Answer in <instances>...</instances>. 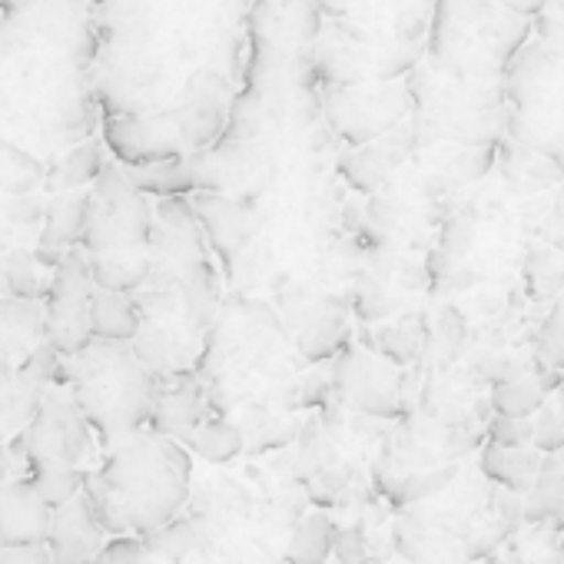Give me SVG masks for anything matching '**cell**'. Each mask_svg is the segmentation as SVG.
Wrapping results in <instances>:
<instances>
[{
    "label": "cell",
    "instance_id": "6da1fadb",
    "mask_svg": "<svg viewBox=\"0 0 564 564\" xmlns=\"http://www.w3.org/2000/svg\"><path fill=\"white\" fill-rule=\"evenodd\" d=\"M252 0H94V97L107 117L170 107L196 74L219 70L242 87Z\"/></svg>",
    "mask_w": 564,
    "mask_h": 564
},
{
    "label": "cell",
    "instance_id": "7a4b0ae2",
    "mask_svg": "<svg viewBox=\"0 0 564 564\" xmlns=\"http://www.w3.org/2000/svg\"><path fill=\"white\" fill-rule=\"evenodd\" d=\"M189 491V455L166 435H127L110 445L100 471H87L84 495L113 534H150L166 524Z\"/></svg>",
    "mask_w": 564,
    "mask_h": 564
},
{
    "label": "cell",
    "instance_id": "3957f363",
    "mask_svg": "<svg viewBox=\"0 0 564 564\" xmlns=\"http://www.w3.org/2000/svg\"><path fill=\"white\" fill-rule=\"evenodd\" d=\"M156 382L160 376L133 352L130 343L90 336L80 352L64 356L61 386L70 389L77 409L107 448L150 422Z\"/></svg>",
    "mask_w": 564,
    "mask_h": 564
},
{
    "label": "cell",
    "instance_id": "277c9868",
    "mask_svg": "<svg viewBox=\"0 0 564 564\" xmlns=\"http://www.w3.org/2000/svg\"><path fill=\"white\" fill-rule=\"evenodd\" d=\"M405 84L415 150L432 143H498L505 133L508 104L501 77H452L432 64H415Z\"/></svg>",
    "mask_w": 564,
    "mask_h": 564
},
{
    "label": "cell",
    "instance_id": "5b68a950",
    "mask_svg": "<svg viewBox=\"0 0 564 564\" xmlns=\"http://www.w3.org/2000/svg\"><path fill=\"white\" fill-rule=\"evenodd\" d=\"M528 37L531 18L511 14L495 0H435L425 54L452 77H501Z\"/></svg>",
    "mask_w": 564,
    "mask_h": 564
},
{
    "label": "cell",
    "instance_id": "8992f818",
    "mask_svg": "<svg viewBox=\"0 0 564 564\" xmlns=\"http://www.w3.org/2000/svg\"><path fill=\"white\" fill-rule=\"evenodd\" d=\"M153 206L140 193L120 163H107L87 189V226L80 249L87 256L150 252Z\"/></svg>",
    "mask_w": 564,
    "mask_h": 564
},
{
    "label": "cell",
    "instance_id": "52a82bcc",
    "mask_svg": "<svg viewBox=\"0 0 564 564\" xmlns=\"http://www.w3.org/2000/svg\"><path fill=\"white\" fill-rule=\"evenodd\" d=\"M94 429L77 409L67 386H51L31 422L8 442L18 475H28L31 468L44 465L87 468L94 462Z\"/></svg>",
    "mask_w": 564,
    "mask_h": 564
},
{
    "label": "cell",
    "instance_id": "ba28073f",
    "mask_svg": "<svg viewBox=\"0 0 564 564\" xmlns=\"http://www.w3.org/2000/svg\"><path fill=\"white\" fill-rule=\"evenodd\" d=\"M319 110L339 140H346L349 147H362L409 120L412 97L405 77L366 80L349 87H319Z\"/></svg>",
    "mask_w": 564,
    "mask_h": 564
},
{
    "label": "cell",
    "instance_id": "9c48e42d",
    "mask_svg": "<svg viewBox=\"0 0 564 564\" xmlns=\"http://www.w3.org/2000/svg\"><path fill=\"white\" fill-rule=\"evenodd\" d=\"M90 296L94 275L80 246H70L67 256L51 269V286L44 296L47 343L61 356H74L90 343Z\"/></svg>",
    "mask_w": 564,
    "mask_h": 564
},
{
    "label": "cell",
    "instance_id": "30bf717a",
    "mask_svg": "<svg viewBox=\"0 0 564 564\" xmlns=\"http://www.w3.org/2000/svg\"><path fill=\"white\" fill-rule=\"evenodd\" d=\"M333 386L339 389V395L366 412V415H382V419H395L402 415V372L395 362L382 359L372 349H356L346 346L336 356V372H333Z\"/></svg>",
    "mask_w": 564,
    "mask_h": 564
},
{
    "label": "cell",
    "instance_id": "8fae6325",
    "mask_svg": "<svg viewBox=\"0 0 564 564\" xmlns=\"http://www.w3.org/2000/svg\"><path fill=\"white\" fill-rule=\"evenodd\" d=\"M193 213L199 219L209 249L223 259L226 272H232L236 256L259 232V213L246 199L219 196V193H193Z\"/></svg>",
    "mask_w": 564,
    "mask_h": 564
},
{
    "label": "cell",
    "instance_id": "7c38bea8",
    "mask_svg": "<svg viewBox=\"0 0 564 564\" xmlns=\"http://www.w3.org/2000/svg\"><path fill=\"white\" fill-rule=\"evenodd\" d=\"M415 153V137H412V123L402 120L399 127L386 130L382 137L356 147L352 153L343 156L339 163V173L346 176V183L359 193H376L382 189L395 173L399 166Z\"/></svg>",
    "mask_w": 564,
    "mask_h": 564
},
{
    "label": "cell",
    "instance_id": "4fadbf2b",
    "mask_svg": "<svg viewBox=\"0 0 564 564\" xmlns=\"http://www.w3.org/2000/svg\"><path fill=\"white\" fill-rule=\"evenodd\" d=\"M47 551L54 564H90L100 547L107 544V528L100 524L90 498L80 491L67 505L54 508L51 531H47Z\"/></svg>",
    "mask_w": 564,
    "mask_h": 564
},
{
    "label": "cell",
    "instance_id": "5bb4252c",
    "mask_svg": "<svg viewBox=\"0 0 564 564\" xmlns=\"http://www.w3.org/2000/svg\"><path fill=\"white\" fill-rule=\"evenodd\" d=\"M206 419V392L189 369L166 372L156 382V399L150 412V432L183 442Z\"/></svg>",
    "mask_w": 564,
    "mask_h": 564
},
{
    "label": "cell",
    "instance_id": "9a60e30c",
    "mask_svg": "<svg viewBox=\"0 0 564 564\" xmlns=\"http://www.w3.org/2000/svg\"><path fill=\"white\" fill-rule=\"evenodd\" d=\"M54 508L41 501L28 475L0 485V544H44Z\"/></svg>",
    "mask_w": 564,
    "mask_h": 564
},
{
    "label": "cell",
    "instance_id": "2e32d148",
    "mask_svg": "<svg viewBox=\"0 0 564 564\" xmlns=\"http://www.w3.org/2000/svg\"><path fill=\"white\" fill-rule=\"evenodd\" d=\"M293 326H296V349L306 362H329L352 339L349 310L339 300H316L296 316Z\"/></svg>",
    "mask_w": 564,
    "mask_h": 564
},
{
    "label": "cell",
    "instance_id": "e0dca14e",
    "mask_svg": "<svg viewBox=\"0 0 564 564\" xmlns=\"http://www.w3.org/2000/svg\"><path fill=\"white\" fill-rule=\"evenodd\" d=\"M41 343H47L44 300H18L0 293V359L18 366Z\"/></svg>",
    "mask_w": 564,
    "mask_h": 564
},
{
    "label": "cell",
    "instance_id": "ac0fdd59",
    "mask_svg": "<svg viewBox=\"0 0 564 564\" xmlns=\"http://www.w3.org/2000/svg\"><path fill=\"white\" fill-rule=\"evenodd\" d=\"M495 163L501 166L508 186L511 189H521V193H541V189H547V186H554V183L564 180V173L547 156H541L531 147L514 143L505 133L495 143Z\"/></svg>",
    "mask_w": 564,
    "mask_h": 564
},
{
    "label": "cell",
    "instance_id": "d6986e66",
    "mask_svg": "<svg viewBox=\"0 0 564 564\" xmlns=\"http://www.w3.org/2000/svg\"><path fill=\"white\" fill-rule=\"evenodd\" d=\"M87 226V189H67V193H54L47 199V213L37 232V246H51V249H70L80 246Z\"/></svg>",
    "mask_w": 564,
    "mask_h": 564
},
{
    "label": "cell",
    "instance_id": "ffe728a7",
    "mask_svg": "<svg viewBox=\"0 0 564 564\" xmlns=\"http://www.w3.org/2000/svg\"><path fill=\"white\" fill-rule=\"evenodd\" d=\"M107 166V156H104V140H80L74 143L64 156H57L47 173H44V189L54 196V193H67V189H80V186H90L100 170Z\"/></svg>",
    "mask_w": 564,
    "mask_h": 564
},
{
    "label": "cell",
    "instance_id": "44dd1931",
    "mask_svg": "<svg viewBox=\"0 0 564 564\" xmlns=\"http://www.w3.org/2000/svg\"><path fill=\"white\" fill-rule=\"evenodd\" d=\"M127 180L147 193V196H193L196 193V180H193V163L189 153L186 156H163V160H150V163H133L123 166Z\"/></svg>",
    "mask_w": 564,
    "mask_h": 564
},
{
    "label": "cell",
    "instance_id": "7402d4cb",
    "mask_svg": "<svg viewBox=\"0 0 564 564\" xmlns=\"http://www.w3.org/2000/svg\"><path fill=\"white\" fill-rule=\"evenodd\" d=\"M137 329H140V306H137L133 293H117V290L94 286V296H90V336L130 343L137 336Z\"/></svg>",
    "mask_w": 564,
    "mask_h": 564
},
{
    "label": "cell",
    "instance_id": "603a6c76",
    "mask_svg": "<svg viewBox=\"0 0 564 564\" xmlns=\"http://www.w3.org/2000/svg\"><path fill=\"white\" fill-rule=\"evenodd\" d=\"M538 465H541V452L534 445L505 448V445L488 442L485 452H481V471H485V478H491L495 485H501L508 491H524L534 481Z\"/></svg>",
    "mask_w": 564,
    "mask_h": 564
},
{
    "label": "cell",
    "instance_id": "cb8c5ba5",
    "mask_svg": "<svg viewBox=\"0 0 564 564\" xmlns=\"http://www.w3.org/2000/svg\"><path fill=\"white\" fill-rule=\"evenodd\" d=\"M0 282L4 293L18 300H44L51 286V269L34 259L28 246H18L4 256V269H0Z\"/></svg>",
    "mask_w": 564,
    "mask_h": 564
},
{
    "label": "cell",
    "instance_id": "d4e9b609",
    "mask_svg": "<svg viewBox=\"0 0 564 564\" xmlns=\"http://www.w3.org/2000/svg\"><path fill=\"white\" fill-rule=\"evenodd\" d=\"M544 389L534 376V362L528 372L514 376V379H505V382H495L491 386V409L495 415H514V419H531L541 402H544Z\"/></svg>",
    "mask_w": 564,
    "mask_h": 564
},
{
    "label": "cell",
    "instance_id": "484cf974",
    "mask_svg": "<svg viewBox=\"0 0 564 564\" xmlns=\"http://www.w3.org/2000/svg\"><path fill=\"white\" fill-rule=\"evenodd\" d=\"M524 290L534 303H554L564 286V256L561 249H531L521 269Z\"/></svg>",
    "mask_w": 564,
    "mask_h": 564
},
{
    "label": "cell",
    "instance_id": "4316f807",
    "mask_svg": "<svg viewBox=\"0 0 564 564\" xmlns=\"http://www.w3.org/2000/svg\"><path fill=\"white\" fill-rule=\"evenodd\" d=\"M183 445H186L189 452H196L199 458L223 465V462H229V458H236V455L242 452V432H239L232 422H226V419H209V422L203 419V422L183 438Z\"/></svg>",
    "mask_w": 564,
    "mask_h": 564
},
{
    "label": "cell",
    "instance_id": "83f0119b",
    "mask_svg": "<svg viewBox=\"0 0 564 564\" xmlns=\"http://www.w3.org/2000/svg\"><path fill=\"white\" fill-rule=\"evenodd\" d=\"M528 488H531L528 505H524L528 521L561 518L564 514V471H561V465H557L554 455H547L538 465V475H534V481Z\"/></svg>",
    "mask_w": 564,
    "mask_h": 564
},
{
    "label": "cell",
    "instance_id": "f1b7e54d",
    "mask_svg": "<svg viewBox=\"0 0 564 564\" xmlns=\"http://www.w3.org/2000/svg\"><path fill=\"white\" fill-rule=\"evenodd\" d=\"M369 349L379 352L382 359L395 362V366H409L419 359L422 352V329L412 319H399V323H382L376 326V333L366 336Z\"/></svg>",
    "mask_w": 564,
    "mask_h": 564
},
{
    "label": "cell",
    "instance_id": "f546056e",
    "mask_svg": "<svg viewBox=\"0 0 564 564\" xmlns=\"http://www.w3.org/2000/svg\"><path fill=\"white\" fill-rule=\"evenodd\" d=\"M28 481L34 485V491L41 495L44 505L61 508L70 498H77L87 485V468L77 465H44V468H31Z\"/></svg>",
    "mask_w": 564,
    "mask_h": 564
},
{
    "label": "cell",
    "instance_id": "4dcf8cb0",
    "mask_svg": "<svg viewBox=\"0 0 564 564\" xmlns=\"http://www.w3.org/2000/svg\"><path fill=\"white\" fill-rule=\"evenodd\" d=\"M333 538H336V524L326 514H310L293 541H290V564H326V557L333 554Z\"/></svg>",
    "mask_w": 564,
    "mask_h": 564
},
{
    "label": "cell",
    "instance_id": "1f68e13d",
    "mask_svg": "<svg viewBox=\"0 0 564 564\" xmlns=\"http://www.w3.org/2000/svg\"><path fill=\"white\" fill-rule=\"evenodd\" d=\"M534 448L544 455H554L557 448H564V382L544 395L541 409L534 412Z\"/></svg>",
    "mask_w": 564,
    "mask_h": 564
},
{
    "label": "cell",
    "instance_id": "d6a6232c",
    "mask_svg": "<svg viewBox=\"0 0 564 564\" xmlns=\"http://www.w3.org/2000/svg\"><path fill=\"white\" fill-rule=\"evenodd\" d=\"M147 547L160 557H183L189 547H193V528L189 521H180V518H170L166 524H160L156 531L143 534Z\"/></svg>",
    "mask_w": 564,
    "mask_h": 564
},
{
    "label": "cell",
    "instance_id": "836d02e7",
    "mask_svg": "<svg viewBox=\"0 0 564 564\" xmlns=\"http://www.w3.org/2000/svg\"><path fill=\"white\" fill-rule=\"evenodd\" d=\"M538 359L564 372V306L554 300L547 319L541 323L538 333Z\"/></svg>",
    "mask_w": 564,
    "mask_h": 564
},
{
    "label": "cell",
    "instance_id": "e575fe53",
    "mask_svg": "<svg viewBox=\"0 0 564 564\" xmlns=\"http://www.w3.org/2000/svg\"><path fill=\"white\" fill-rule=\"evenodd\" d=\"M488 442L505 445V448H524L534 442V422L514 419V415H495L488 425Z\"/></svg>",
    "mask_w": 564,
    "mask_h": 564
},
{
    "label": "cell",
    "instance_id": "d590c367",
    "mask_svg": "<svg viewBox=\"0 0 564 564\" xmlns=\"http://www.w3.org/2000/svg\"><path fill=\"white\" fill-rule=\"evenodd\" d=\"M531 34L547 44L564 47V0H547V4L531 18Z\"/></svg>",
    "mask_w": 564,
    "mask_h": 564
},
{
    "label": "cell",
    "instance_id": "8d00e7d4",
    "mask_svg": "<svg viewBox=\"0 0 564 564\" xmlns=\"http://www.w3.org/2000/svg\"><path fill=\"white\" fill-rule=\"evenodd\" d=\"M90 564H143V544L137 538H113Z\"/></svg>",
    "mask_w": 564,
    "mask_h": 564
},
{
    "label": "cell",
    "instance_id": "74e56055",
    "mask_svg": "<svg viewBox=\"0 0 564 564\" xmlns=\"http://www.w3.org/2000/svg\"><path fill=\"white\" fill-rule=\"evenodd\" d=\"M333 551L339 554L343 564H366L369 561V551H366V534L362 528H346V531H336L333 538Z\"/></svg>",
    "mask_w": 564,
    "mask_h": 564
},
{
    "label": "cell",
    "instance_id": "f35d334b",
    "mask_svg": "<svg viewBox=\"0 0 564 564\" xmlns=\"http://www.w3.org/2000/svg\"><path fill=\"white\" fill-rule=\"evenodd\" d=\"M0 564H54L47 544H0Z\"/></svg>",
    "mask_w": 564,
    "mask_h": 564
},
{
    "label": "cell",
    "instance_id": "ab89813d",
    "mask_svg": "<svg viewBox=\"0 0 564 564\" xmlns=\"http://www.w3.org/2000/svg\"><path fill=\"white\" fill-rule=\"evenodd\" d=\"M547 239H551L554 249H564V189H561L557 199H554L551 223H547Z\"/></svg>",
    "mask_w": 564,
    "mask_h": 564
},
{
    "label": "cell",
    "instance_id": "60d3db41",
    "mask_svg": "<svg viewBox=\"0 0 564 564\" xmlns=\"http://www.w3.org/2000/svg\"><path fill=\"white\" fill-rule=\"evenodd\" d=\"M495 4L511 11V14H521V18H534L547 4V0H495Z\"/></svg>",
    "mask_w": 564,
    "mask_h": 564
},
{
    "label": "cell",
    "instance_id": "b9f144b4",
    "mask_svg": "<svg viewBox=\"0 0 564 564\" xmlns=\"http://www.w3.org/2000/svg\"><path fill=\"white\" fill-rule=\"evenodd\" d=\"M18 471H14V458H11V452H8V442H0V485H4L8 478H14Z\"/></svg>",
    "mask_w": 564,
    "mask_h": 564
},
{
    "label": "cell",
    "instance_id": "7bdbcfd3",
    "mask_svg": "<svg viewBox=\"0 0 564 564\" xmlns=\"http://www.w3.org/2000/svg\"><path fill=\"white\" fill-rule=\"evenodd\" d=\"M554 458H557V465H561V471H564V448H557V452H554Z\"/></svg>",
    "mask_w": 564,
    "mask_h": 564
},
{
    "label": "cell",
    "instance_id": "ee69618b",
    "mask_svg": "<svg viewBox=\"0 0 564 564\" xmlns=\"http://www.w3.org/2000/svg\"><path fill=\"white\" fill-rule=\"evenodd\" d=\"M557 303H561V306H564V286H561V296H557Z\"/></svg>",
    "mask_w": 564,
    "mask_h": 564
},
{
    "label": "cell",
    "instance_id": "f6af8a7d",
    "mask_svg": "<svg viewBox=\"0 0 564 564\" xmlns=\"http://www.w3.org/2000/svg\"><path fill=\"white\" fill-rule=\"evenodd\" d=\"M488 564H508V561H488Z\"/></svg>",
    "mask_w": 564,
    "mask_h": 564
},
{
    "label": "cell",
    "instance_id": "bcb514c9",
    "mask_svg": "<svg viewBox=\"0 0 564 564\" xmlns=\"http://www.w3.org/2000/svg\"><path fill=\"white\" fill-rule=\"evenodd\" d=\"M0 442H4V435H0Z\"/></svg>",
    "mask_w": 564,
    "mask_h": 564
}]
</instances>
